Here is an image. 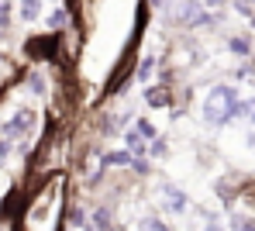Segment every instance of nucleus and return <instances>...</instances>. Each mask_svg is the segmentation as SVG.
Listing matches in <instances>:
<instances>
[{"instance_id":"nucleus-2","label":"nucleus","mask_w":255,"mask_h":231,"mask_svg":"<svg viewBox=\"0 0 255 231\" xmlns=\"http://www.w3.org/2000/svg\"><path fill=\"white\" fill-rule=\"evenodd\" d=\"M141 100H145V107H152V111H169L172 107V87H166V83H148V87L141 90Z\"/></svg>"},{"instance_id":"nucleus-8","label":"nucleus","mask_w":255,"mask_h":231,"mask_svg":"<svg viewBox=\"0 0 255 231\" xmlns=\"http://www.w3.org/2000/svg\"><path fill=\"white\" fill-rule=\"evenodd\" d=\"M125 148L131 152V155H148V141L141 138L134 128H128V131H125Z\"/></svg>"},{"instance_id":"nucleus-10","label":"nucleus","mask_w":255,"mask_h":231,"mask_svg":"<svg viewBox=\"0 0 255 231\" xmlns=\"http://www.w3.org/2000/svg\"><path fill=\"white\" fill-rule=\"evenodd\" d=\"M131 128H134V131H138V135H141L145 141L159 138V131H155V124H152L148 117H134V121H131Z\"/></svg>"},{"instance_id":"nucleus-14","label":"nucleus","mask_w":255,"mask_h":231,"mask_svg":"<svg viewBox=\"0 0 255 231\" xmlns=\"http://www.w3.org/2000/svg\"><path fill=\"white\" fill-rule=\"evenodd\" d=\"M7 155H10V141L0 138V162H7Z\"/></svg>"},{"instance_id":"nucleus-17","label":"nucleus","mask_w":255,"mask_h":231,"mask_svg":"<svg viewBox=\"0 0 255 231\" xmlns=\"http://www.w3.org/2000/svg\"><path fill=\"white\" fill-rule=\"evenodd\" d=\"M207 3H211V7H217V3H221V0H207Z\"/></svg>"},{"instance_id":"nucleus-3","label":"nucleus","mask_w":255,"mask_h":231,"mask_svg":"<svg viewBox=\"0 0 255 231\" xmlns=\"http://www.w3.org/2000/svg\"><path fill=\"white\" fill-rule=\"evenodd\" d=\"M76 21V10L69 7V3H55L48 14H45V28L52 31V35H59V31H66L69 24Z\"/></svg>"},{"instance_id":"nucleus-4","label":"nucleus","mask_w":255,"mask_h":231,"mask_svg":"<svg viewBox=\"0 0 255 231\" xmlns=\"http://www.w3.org/2000/svg\"><path fill=\"white\" fill-rule=\"evenodd\" d=\"M21 83H24V90L35 93V97H48V76H45L38 66L24 69V73H21Z\"/></svg>"},{"instance_id":"nucleus-1","label":"nucleus","mask_w":255,"mask_h":231,"mask_svg":"<svg viewBox=\"0 0 255 231\" xmlns=\"http://www.w3.org/2000/svg\"><path fill=\"white\" fill-rule=\"evenodd\" d=\"M235 114H238L235 90H231V87H217V90H211L207 104H204V117H207L211 124H224V121L235 117Z\"/></svg>"},{"instance_id":"nucleus-6","label":"nucleus","mask_w":255,"mask_h":231,"mask_svg":"<svg viewBox=\"0 0 255 231\" xmlns=\"http://www.w3.org/2000/svg\"><path fill=\"white\" fill-rule=\"evenodd\" d=\"M131 162H134V155L131 152H104V159H100V166L104 169H131Z\"/></svg>"},{"instance_id":"nucleus-19","label":"nucleus","mask_w":255,"mask_h":231,"mask_svg":"<svg viewBox=\"0 0 255 231\" xmlns=\"http://www.w3.org/2000/svg\"><path fill=\"white\" fill-rule=\"evenodd\" d=\"M42 3H45V0H42ZM52 3H59V0H52Z\"/></svg>"},{"instance_id":"nucleus-15","label":"nucleus","mask_w":255,"mask_h":231,"mask_svg":"<svg viewBox=\"0 0 255 231\" xmlns=\"http://www.w3.org/2000/svg\"><path fill=\"white\" fill-rule=\"evenodd\" d=\"M7 69V55H3V48H0V73Z\"/></svg>"},{"instance_id":"nucleus-13","label":"nucleus","mask_w":255,"mask_h":231,"mask_svg":"<svg viewBox=\"0 0 255 231\" xmlns=\"http://www.w3.org/2000/svg\"><path fill=\"white\" fill-rule=\"evenodd\" d=\"M138 231H169V228H166V221H159V218H145V221L138 225Z\"/></svg>"},{"instance_id":"nucleus-9","label":"nucleus","mask_w":255,"mask_h":231,"mask_svg":"<svg viewBox=\"0 0 255 231\" xmlns=\"http://www.w3.org/2000/svg\"><path fill=\"white\" fill-rule=\"evenodd\" d=\"M162 193H166L162 200H166V207H169V211H183V207H186V197H183L176 186H162Z\"/></svg>"},{"instance_id":"nucleus-7","label":"nucleus","mask_w":255,"mask_h":231,"mask_svg":"<svg viewBox=\"0 0 255 231\" xmlns=\"http://www.w3.org/2000/svg\"><path fill=\"white\" fill-rule=\"evenodd\" d=\"M152 76H155V55H141L138 62H134V83H152Z\"/></svg>"},{"instance_id":"nucleus-12","label":"nucleus","mask_w":255,"mask_h":231,"mask_svg":"<svg viewBox=\"0 0 255 231\" xmlns=\"http://www.w3.org/2000/svg\"><path fill=\"white\" fill-rule=\"evenodd\" d=\"M148 155H152V159H166V155H169L166 138H152V141H148Z\"/></svg>"},{"instance_id":"nucleus-16","label":"nucleus","mask_w":255,"mask_h":231,"mask_svg":"<svg viewBox=\"0 0 255 231\" xmlns=\"http://www.w3.org/2000/svg\"><path fill=\"white\" fill-rule=\"evenodd\" d=\"M145 3H148V7H162L166 0H145Z\"/></svg>"},{"instance_id":"nucleus-11","label":"nucleus","mask_w":255,"mask_h":231,"mask_svg":"<svg viewBox=\"0 0 255 231\" xmlns=\"http://www.w3.org/2000/svg\"><path fill=\"white\" fill-rule=\"evenodd\" d=\"M66 218H69V228H73V231H83V228H86V221H90L83 207H69V214H66Z\"/></svg>"},{"instance_id":"nucleus-18","label":"nucleus","mask_w":255,"mask_h":231,"mask_svg":"<svg viewBox=\"0 0 255 231\" xmlns=\"http://www.w3.org/2000/svg\"><path fill=\"white\" fill-rule=\"evenodd\" d=\"M3 35H7V31H3V28H0V38H3Z\"/></svg>"},{"instance_id":"nucleus-5","label":"nucleus","mask_w":255,"mask_h":231,"mask_svg":"<svg viewBox=\"0 0 255 231\" xmlns=\"http://www.w3.org/2000/svg\"><path fill=\"white\" fill-rule=\"evenodd\" d=\"M14 10H17V21H21V24H35L45 14V3L42 0H17Z\"/></svg>"},{"instance_id":"nucleus-20","label":"nucleus","mask_w":255,"mask_h":231,"mask_svg":"<svg viewBox=\"0 0 255 231\" xmlns=\"http://www.w3.org/2000/svg\"><path fill=\"white\" fill-rule=\"evenodd\" d=\"M69 231H73V228H69Z\"/></svg>"}]
</instances>
